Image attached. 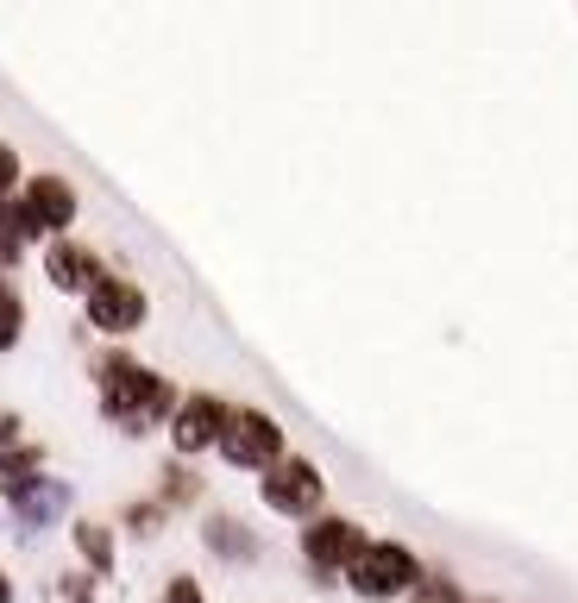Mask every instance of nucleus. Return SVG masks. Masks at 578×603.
Wrapping results in <instances>:
<instances>
[{"mask_svg":"<svg viewBox=\"0 0 578 603\" xmlns=\"http://www.w3.org/2000/svg\"><path fill=\"white\" fill-rule=\"evenodd\" d=\"M347 572H352V584H359L365 597H396V591L415 579V560H409L403 547H365Z\"/></svg>","mask_w":578,"mask_h":603,"instance_id":"f257e3e1","label":"nucleus"},{"mask_svg":"<svg viewBox=\"0 0 578 603\" xmlns=\"http://www.w3.org/2000/svg\"><path fill=\"white\" fill-rule=\"evenodd\" d=\"M220 440H227V459L233 466H270L277 453H283V434H277V422H265V415H227V428H220Z\"/></svg>","mask_w":578,"mask_h":603,"instance_id":"f03ea898","label":"nucleus"},{"mask_svg":"<svg viewBox=\"0 0 578 603\" xmlns=\"http://www.w3.org/2000/svg\"><path fill=\"white\" fill-rule=\"evenodd\" d=\"M164 396H171V389L157 384L152 371H138V365L107 371V403H114V415H126V422H138V415L152 422V415L164 409Z\"/></svg>","mask_w":578,"mask_h":603,"instance_id":"7ed1b4c3","label":"nucleus"},{"mask_svg":"<svg viewBox=\"0 0 578 603\" xmlns=\"http://www.w3.org/2000/svg\"><path fill=\"white\" fill-rule=\"evenodd\" d=\"M89 321L107 333H126L145 321V295L133 290V283H120V277H101L95 290H89Z\"/></svg>","mask_w":578,"mask_h":603,"instance_id":"20e7f679","label":"nucleus"},{"mask_svg":"<svg viewBox=\"0 0 578 603\" xmlns=\"http://www.w3.org/2000/svg\"><path fill=\"white\" fill-rule=\"evenodd\" d=\"M265 503L289 509V516L314 509V503H321V471L302 466V459H283V466H270V478H265Z\"/></svg>","mask_w":578,"mask_h":603,"instance_id":"39448f33","label":"nucleus"},{"mask_svg":"<svg viewBox=\"0 0 578 603\" xmlns=\"http://www.w3.org/2000/svg\"><path fill=\"white\" fill-rule=\"evenodd\" d=\"M70 215H76V195H70V183H63V176H39V183L25 189V201H20L25 233H44V227H63Z\"/></svg>","mask_w":578,"mask_h":603,"instance_id":"423d86ee","label":"nucleus"},{"mask_svg":"<svg viewBox=\"0 0 578 603\" xmlns=\"http://www.w3.org/2000/svg\"><path fill=\"white\" fill-rule=\"evenodd\" d=\"M220 428H227V409H220L214 396H195L189 409L176 415V447H183V453H202L208 440H220Z\"/></svg>","mask_w":578,"mask_h":603,"instance_id":"0eeeda50","label":"nucleus"},{"mask_svg":"<svg viewBox=\"0 0 578 603\" xmlns=\"http://www.w3.org/2000/svg\"><path fill=\"white\" fill-rule=\"evenodd\" d=\"M309 553L321 565H352L359 553H365V534H359L352 522H314L309 528Z\"/></svg>","mask_w":578,"mask_h":603,"instance_id":"6e6552de","label":"nucleus"},{"mask_svg":"<svg viewBox=\"0 0 578 603\" xmlns=\"http://www.w3.org/2000/svg\"><path fill=\"white\" fill-rule=\"evenodd\" d=\"M51 277H58V283H82V290H95L101 283L95 258L82 252V246H58V252H51Z\"/></svg>","mask_w":578,"mask_h":603,"instance_id":"1a4fd4ad","label":"nucleus"},{"mask_svg":"<svg viewBox=\"0 0 578 603\" xmlns=\"http://www.w3.org/2000/svg\"><path fill=\"white\" fill-rule=\"evenodd\" d=\"M20 340V295L0 290V346H13Z\"/></svg>","mask_w":578,"mask_h":603,"instance_id":"9d476101","label":"nucleus"},{"mask_svg":"<svg viewBox=\"0 0 578 603\" xmlns=\"http://www.w3.org/2000/svg\"><path fill=\"white\" fill-rule=\"evenodd\" d=\"M82 553H89L95 565H107V528H95V522L82 528Z\"/></svg>","mask_w":578,"mask_h":603,"instance_id":"9b49d317","label":"nucleus"},{"mask_svg":"<svg viewBox=\"0 0 578 603\" xmlns=\"http://www.w3.org/2000/svg\"><path fill=\"white\" fill-rule=\"evenodd\" d=\"M164 603H202V584H195V579H176Z\"/></svg>","mask_w":578,"mask_h":603,"instance_id":"f8f14e48","label":"nucleus"},{"mask_svg":"<svg viewBox=\"0 0 578 603\" xmlns=\"http://www.w3.org/2000/svg\"><path fill=\"white\" fill-rule=\"evenodd\" d=\"M7 183H13V152L0 145V189H7Z\"/></svg>","mask_w":578,"mask_h":603,"instance_id":"ddd939ff","label":"nucleus"},{"mask_svg":"<svg viewBox=\"0 0 578 603\" xmlns=\"http://www.w3.org/2000/svg\"><path fill=\"white\" fill-rule=\"evenodd\" d=\"M0 603H7V579H0Z\"/></svg>","mask_w":578,"mask_h":603,"instance_id":"4468645a","label":"nucleus"}]
</instances>
